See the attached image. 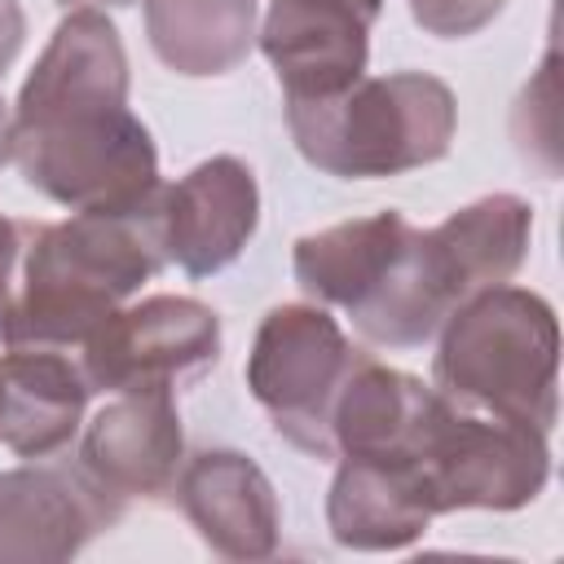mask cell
Returning a JSON list of instances; mask_svg holds the SVG:
<instances>
[{
  "mask_svg": "<svg viewBox=\"0 0 564 564\" xmlns=\"http://www.w3.org/2000/svg\"><path fill=\"white\" fill-rule=\"evenodd\" d=\"M22 181L70 212H137L159 198V150L128 110V53L101 9H66L13 106Z\"/></svg>",
  "mask_w": 564,
  "mask_h": 564,
  "instance_id": "obj_1",
  "label": "cell"
},
{
  "mask_svg": "<svg viewBox=\"0 0 564 564\" xmlns=\"http://www.w3.org/2000/svg\"><path fill=\"white\" fill-rule=\"evenodd\" d=\"M163 264L159 198L137 212H70V220L22 225V278L0 308V344L79 357L97 326Z\"/></svg>",
  "mask_w": 564,
  "mask_h": 564,
  "instance_id": "obj_2",
  "label": "cell"
},
{
  "mask_svg": "<svg viewBox=\"0 0 564 564\" xmlns=\"http://www.w3.org/2000/svg\"><path fill=\"white\" fill-rule=\"evenodd\" d=\"M533 207L516 194H485L432 229H414L375 295L348 313L379 348H423L471 295L502 286L529 256Z\"/></svg>",
  "mask_w": 564,
  "mask_h": 564,
  "instance_id": "obj_3",
  "label": "cell"
},
{
  "mask_svg": "<svg viewBox=\"0 0 564 564\" xmlns=\"http://www.w3.org/2000/svg\"><path fill=\"white\" fill-rule=\"evenodd\" d=\"M432 388L454 405L551 432L560 414V326L529 286H489L436 330Z\"/></svg>",
  "mask_w": 564,
  "mask_h": 564,
  "instance_id": "obj_4",
  "label": "cell"
},
{
  "mask_svg": "<svg viewBox=\"0 0 564 564\" xmlns=\"http://www.w3.org/2000/svg\"><path fill=\"white\" fill-rule=\"evenodd\" d=\"M295 150L326 176L375 181L427 167L449 154L458 101L423 70L361 75L335 97L286 101Z\"/></svg>",
  "mask_w": 564,
  "mask_h": 564,
  "instance_id": "obj_5",
  "label": "cell"
},
{
  "mask_svg": "<svg viewBox=\"0 0 564 564\" xmlns=\"http://www.w3.org/2000/svg\"><path fill=\"white\" fill-rule=\"evenodd\" d=\"M410 458L432 494L436 516L467 507L520 511L551 476V445L542 427L454 405L436 388L419 414Z\"/></svg>",
  "mask_w": 564,
  "mask_h": 564,
  "instance_id": "obj_6",
  "label": "cell"
},
{
  "mask_svg": "<svg viewBox=\"0 0 564 564\" xmlns=\"http://www.w3.org/2000/svg\"><path fill=\"white\" fill-rule=\"evenodd\" d=\"M361 357L322 304H278L247 352V388L282 441L313 458H335L330 410Z\"/></svg>",
  "mask_w": 564,
  "mask_h": 564,
  "instance_id": "obj_7",
  "label": "cell"
},
{
  "mask_svg": "<svg viewBox=\"0 0 564 564\" xmlns=\"http://www.w3.org/2000/svg\"><path fill=\"white\" fill-rule=\"evenodd\" d=\"M220 357V317L189 295H150L115 308L79 348L93 392H181Z\"/></svg>",
  "mask_w": 564,
  "mask_h": 564,
  "instance_id": "obj_8",
  "label": "cell"
},
{
  "mask_svg": "<svg viewBox=\"0 0 564 564\" xmlns=\"http://www.w3.org/2000/svg\"><path fill=\"white\" fill-rule=\"evenodd\" d=\"M128 507L79 463L35 458L0 471V564H57L79 555Z\"/></svg>",
  "mask_w": 564,
  "mask_h": 564,
  "instance_id": "obj_9",
  "label": "cell"
},
{
  "mask_svg": "<svg viewBox=\"0 0 564 564\" xmlns=\"http://www.w3.org/2000/svg\"><path fill=\"white\" fill-rule=\"evenodd\" d=\"M383 0H269L260 48L286 101L335 97L366 75Z\"/></svg>",
  "mask_w": 564,
  "mask_h": 564,
  "instance_id": "obj_10",
  "label": "cell"
},
{
  "mask_svg": "<svg viewBox=\"0 0 564 564\" xmlns=\"http://www.w3.org/2000/svg\"><path fill=\"white\" fill-rule=\"evenodd\" d=\"M260 225V189L256 172L216 154L189 167L176 185L159 189V238L163 256L176 260L189 278H212L242 256Z\"/></svg>",
  "mask_w": 564,
  "mask_h": 564,
  "instance_id": "obj_11",
  "label": "cell"
},
{
  "mask_svg": "<svg viewBox=\"0 0 564 564\" xmlns=\"http://www.w3.org/2000/svg\"><path fill=\"white\" fill-rule=\"evenodd\" d=\"M185 463V432L176 401L163 392H115L93 414L79 441V467L123 507L159 502L176 489Z\"/></svg>",
  "mask_w": 564,
  "mask_h": 564,
  "instance_id": "obj_12",
  "label": "cell"
},
{
  "mask_svg": "<svg viewBox=\"0 0 564 564\" xmlns=\"http://www.w3.org/2000/svg\"><path fill=\"white\" fill-rule=\"evenodd\" d=\"M176 507L220 560H269L278 551V494L269 476L238 449H198L181 463Z\"/></svg>",
  "mask_w": 564,
  "mask_h": 564,
  "instance_id": "obj_13",
  "label": "cell"
},
{
  "mask_svg": "<svg viewBox=\"0 0 564 564\" xmlns=\"http://www.w3.org/2000/svg\"><path fill=\"white\" fill-rule=\"evenodd\" d=\"M436 507L410 454H339L326 524L348 551H405L414 546Z\"/></svg>",
  "mask_w": 564,
  "mask_h": 564,
  "instance_id": "obj_14",
  "label": "cell"
},
{
  "mask_svg": "<svg viewBox=\"0 0 564 564\" xmlns=\"http://www.w3.org/2000/svg\"><path fill=\"white\" fill-rule=\"evenodd\" d=\"M88 379L75 352L9 348L0 357V445L18 458H57L84 427Z\"/></svg>",
  "mask_w": 564,
  "mask_h": 564,
  "instance_id": "obj_15",
  "label": "cell"
},
{
  "mask_svg": "<svg viewBox=\"0 0 564 564\" xmlns=\"http://www.w3.org/2000/svg\"><path fill=\"white\" fill-rule=\"evenodd\" d=\"M410 234L414 225L401 212H375V216H357V220H339L317 234H304L291 251L295 282L322 308L357 313L397 264Z\"/></svg>",
  "mask_w": 564,
  "mask_h": 564,
  "instance_id": "obj_16",
  "label": "cell"
},
{
  "mask_svg": "<svg viewBox=\"0 0 564 564\" xmlns=\"http://www.w3.org/2000/svg\"><path fill=\"white\" fill-rule=\"evenodd\" d=\"M154 57L185 75L212 79L247 62L256 44V0H141Z\"/></svg>",
  "mask_w": 564,
  "mask_h": 564,
  "instance_id": "obj_17",
  "label": "cell"
},
{
  "mask_svg": "<svg viewBox=\"0 0 564 564\" xmlns=\"http://www.w3.org/2000/svg\"><path fill=\"white\" fill-rule=\"evenodd\" d=\"M427 397H432V383L405 370H392L375 357H361L330 410L335 458L339 454H410Z\"/></svg>",
  "mask_w": 564,
  "mask_h": 564,
  "instance_id": "obj_18",
  "label": "cell"
},
{
  "mask_svg": "<svg viewBox=\"0 0 564 564\" xmlns=\"http://www.w3.org/2000/svg\"><path fill=\"white\" fill-rule=\"evenodd\" d=\"M507 0H410V18L436 40H463L485 31Z\"/></svg>",
  "mask_w": 564,
  "mask_h": 564,
  "instance_id": "obj_19",
  "label": "cell"
},
{
  "mask_svg": "<svg viewBox=\"0 0 564 564\" xmlns=\"http://www.w3.org/2000/svg\"><path fill=\"white\" fill-rule=\"evenodd\" d=\"M18 260H22V220L0 216V308H4V300L13 295Z\"/></svg>",
  "mask_w": 564,
  "mask_h": 564,
  "instance_id": "obj_20",
  "label": "cell"
},
{
  "mask_svg": "<svg viewBox=\"0 0 564 564\" xmlns=\"http://www.w3.org/2000/svg\"><path fill=\"white\" fill-rule=\"evenodd\" d=\"M22 35H26L22 4H18V0H0V75L13 66V57H18V48H22Z\"/></svg>",
  "mask_w": 564,
  "mask_h": 564,
  "instance_id": "obj_21",
  "label": "cell"
},
{
  "mask_svg": "<svg viewBox=\"0 0 564 564\" xmlns=\"http://www.w3.org/2000/svg\"><path fill=\"white\" fill-rule=\"evenodd\" d=\"M13 159V110H9V101L0 97V167Z\"/></svg>",
  "mask_w": 564,
  "mask_h": 564,
  "instance_id": "obj_22",
  "label": "cell"
},
{
  "mask_svg": "<svg viewBox=\"0 0 564 564\" xmlns=\"http://www.w3.org/2000/svg\"><path fill=\"white\" fill-rule=\"evenodd\" d=\"M62 9H123L132 0H57Z\"/></svg>",
  "mask_w": 564,
  "mask_h": 564,
  "instance_id": "obj_23",
  "label": "cell"
}]
</instances>
